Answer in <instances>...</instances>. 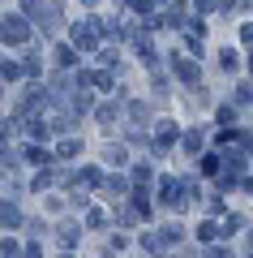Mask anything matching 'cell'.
<instances>
[{"label": "cell", "instance_id": "277c9868", "mask_svg": "<svg viewBox=\"0 0 253 258\" xmlns=\"http://www.w3.org/2000/svg\"><path fill=\"white\" fill-rule=\"evenodd\" d=\"M77 151H81V142H77V138H69V142H60V155H64V159H69V155H77Z\"/></svg>", "mask_w": 253, "mask_h": 258}, {"label": "cell", "instance_id": "7c38bea8", "mask_svg": "<svg viewBox=\"0 0 253 258\" xmlns=\"http://www.w3.org/2000/svg\"><path fill=\"white\" fill-rule=\"evenodd\" d=\"M64 258H69V254H64Z\"/></svg>", "mask_w": 253, "mask_h": 258}, {"label": "cell", "instance_id": "8fae6325", "mask_svg": "<svg viewBox=\"0 0 253 258\" xmlns=\"http://www.w3.org/2000/svg\"><path fill=\"white\" fill-rule=\"evenodd\" d=\"M86 5H95V0H86Z\"/></svg>", "mask_w": 253, "mask_h": 258}, {"label": "cell", "instance_id": "3957f363", "mask_svg": "<svg viewBox=\"0 0 253 258\" xmlns=\"http://www.w3.org/2000/svg\"><path fill=\"white\" fill-rule=\"evenodd\" d=\"M73 39H77L81 47H91L95 43V26H91V22H77V26H73Z\"/></svg>", "mask_w": 253, "mask_h": 258}, {"label": "cell", "instance_id": "8992f818", "mask_svg": "<svg viewBox=\"0 0 253 258\" xmlns=\"http://www.w3.org/2000/svg\"><path fill=\"white\" fill-rule=\"evenodd\" d=\"M60 241H64V245H73V241H77V228H73V224H64V228H60Z\"/></svg>", "mask_w": 253, "mask_h": 258}, {"label": "cell", "instance_id": "7a4b0ae2", "mask_svg": "<svg viewBox=\"0 0 253 258\" xmlns=\"http://www.w3.org/2000/svg\"><path fill=\"white\" fill-rule=\"evenodd\" d=\"M172 69L185 78V82H198V64H193V60H181V56H172Z\"/></svg>", "mask_w": 253, "mask_h": 258}, {"label": "cell", "instance_id": "52a82bcc", "mask_svg": "<svg viewBox=\"0 0 253 258\" xmlns=\"http://www.w3.org/2000/svg\"><path fill=\"white\" fill-rule=\"evenodd\" d=\"M26 159H30V164H47V151H35V147H30Z\"/></svg>", "mask_w": 253, "mask_h": 258}, {"label": "cell", "instance_id": "6da1fadb", "mask_svg": "<svg viewBox=\"0 0 253 258\" xmlns=\"http://www.w3.org/2000/svg\"><path fill=\"white\" fill-rule=\"evenodd\" d=\"M26 35H30L26 18H18V13H13V18H5V39H9V43H22Z\"/></svg>", "mask_w": 253, "mask_h": 258}, {"label": "cell", "instance_id": "30bf717a", "mask_svg": "<svg viewBox=\"0 0 253 258\" xmlns=\"http://www.w3.org/2000/svg\"><path fill=\"white\" fill-rule=\"evenodd\" d=\"M249 69H253V56H249Z\"/></svg>", "mask_w": 253, "mask_h": 258}, {"label": "cell", "instance_id": "5b68a950", "mask_svg": "<svg viewBox=\"0 0 253 258\" xmlns=\"http://www.w3.org/2000/svg\"><path fill=\"white\" fill-rule=\"evenodd\" d=\"M202 172L215 176V172H219V159H215V155H206V159H202Z\"/></svg>", "mask_w": 253, "mask_h": 258}, {"label": "cell", "instance_id": "9c48e42d", "mask_svg": "<svg viewBox=\"0 0 253 258\" xmlns=\"http://www.w3.org/2000/svg\"><path fill=\"white\" fill-rule=\"evenodd\" d=\"M210 5H215V0H198V9H210Z\"/></svg>", "mask_w": 253, "mask_h": 258}, {"label": "cell", "instance_id": "ba28073f", "mask_svg": "<svg viewBox=\"0 0 253 258\" xmlns=\"http://www.w3.org/2000/svg\"><path fill=\"white\" fill-rule=\"evenodd\" d=\"M56 60H60V64H73L77 56H73V47H60V52H56Z\"/></svg>", "mask_w": 253, "mask_h": 258}]
</instances>
